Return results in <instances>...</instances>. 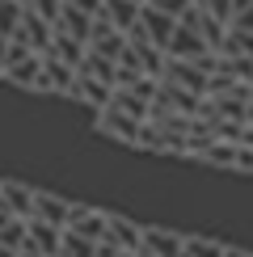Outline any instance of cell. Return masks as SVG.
Here are the masks:
<instances>
[{"label": "cell", "mask_w": 253, "mask_h": 257, "mask_svg": "<svg viewBox=\"0 0 253 257\" xmlns=\"http://www.w3.org/2000/svg\"><path fill=\"white\" fill-rule=\"evenodd\" d=\"M101 240H105V211H93L84 202H76L68 223H63V253L59 257H97Z\"/></svg>", "instance_id": "1"}, {"label": "cell", "mask_w": 253, "mask_h": 257, "mask_svg": "<svg viewBox=\"0 0 253 257\" xmlns=\"http://www.w3.org/2000/svg\"><path fill=\"white\" fill-rule=\"evenodd\" d=\"M38 72H42V51L9 38V55H5L0 76H5L9 84H17V89H38Z\"/></svg>", "instance_id": "2"}, {"label": "cell", "mask_w": 253, "mask_h": 257, "mask_svg": "<svg viewBox=\"0 0 253 257\" xmlns=\"http://www.w3.org/2000/svg\"><path fill=\"white\" fill-rule=\"evenodd\" d=\"M97 131L105 135V139H118V144H126V148H140V131H144V122L148 118H135V114H126L122 105H101L97 114Z\"/></svg>", "instance_id": "3"}, {"label": "cell", "mask_w": 253, "mask_h": 257, "mask_svg": "<svg viewBox=\"0 0 253 257\" xmlns=\"http://www.w3.org/2000/svg\"><path fill=\"white\" fill-rule=\"evenodd\" d=\"M161 80L177 84V89H190V93H198V97H207L211 72H203L194 59H177V55H169V59H165V72H161Z\"/></svg>", "instance_id": "4"}, {"label": "cell", "mask_w": 253, "mask_h": 257, "mask_svg": "<svg viewBox=\"0 0 253 257\" xmlns=\"http://www.w3.org/2000/svg\"><path fill=\"white\" fill-rule=\"evenodd\" d=\"M13 38L17 42H26V47H34V51H47L51 47V38H55V21H47L42 13H34V9H21V21H17V30H13Z\"/></svg>", "instance_id": "5"}, {"label": "cell", "mask_w": 253, "mask_h": 257, "mask_svg": "<svg viewBox=\"0 0 253 257\" xmlns=\"http://www.w3.org/2000/svg\"><path fill=\"white\" fill-rule=\"evenodd\" d=\"M72 80H76V68H72L68 59L51 55V51H42V72H38V93H63L68 97Z\"/></svg>", "instance_id": "6"}, {"label": "cell", "mask_w": 253, "mask_h": 257, "mask_svg": "<svg viewBox=\"0 0 253 257\" xmlns=\"http://www.w3.org/2000/svg\"><path fill=\"white\" fill-rule=\"evenodd\" d=\"M89 51H97V55H105V59L118 63V55L126 51V30H118L110 17L97 13V21H93V34H89Z\"/></svg>", "instance_id": "7"}, {"label": "cell", "mask_w": 253, "mask_h": 257, "mask_svg": "<svg viewBox=\"0 0 253 257\" xmlns=\"http://www.w3.org/2000/svg\"><path fill=\"white\" fill-rule=\"evenodd\" d=\"M68 97H72V101H80V105H89V110L97 114L101 105H110L114 84H105V80H97V76H89V72H80V68H76V80H72Z\"/></svg>", "instance_id": "8"}, {"label": "cell", "mask_w": 253, "mask_h": 257, "mask_svg": "<svg viewBox=\"0 0 253 257\" xmlns=\"http://www.w3.org/2000/svg\"><path fill=\"white\" fill-rule=\"evenodd\" d=\"M105 244L114 249H126V253H140L144 244V228L126 215H105Z\"/></svg>", "instance_id": "9"}, {"label": "cell", "mask_w": 253, "mask_h": 257, "mask_svg": "<svg viewBox=\"0 0 253 257\" xmlns=\"http://www.w3.org/2000/svg\"><path fill=\"white\" fill-rule=\"evenodd\" d=\"M26 244H34L42 257H59L63 253V228L47 219H30L26 223Z\"/></svg>", "instance_id": "10"}, {"label": "cell", "mask_w": 253, "mask_h": 257, "mask_svg": "<svg viewBox=\"0 0 253 257\" xmlns=\"http://www.w3.org/2000/svg\"><path fill=\"white\" fill-rule=\"evenodd\" d=\"M203 51H215V47H211V42L198 34L190 21H177L173 38H169V55H177V59H198Z\"/></svg>", "instance_id": "11"}, {"label": "cell", "mask_w": 253, "mask_h": 257, "mask_svg": "<svg viewBox=\"0 0 253 257\" xmlns=\"http://www.w3.org/2000/svg\"><path fill=\"white\" fill-rule=\"evenodd\" d=\"M140 26L148 30V38H152L156 47H165V51H169V38H173V30H177V17H173V13H165V9H156V5H144Z\"/></svg>", "instance_id": "12"}, {"label": "cell", "mask_w": 253, "mask_h": 257, "mask_svg": "<svg viewBox=\"0 0 253 257\" xmlns=\"http://www.w3.org/2000/svg\"><path fill=\"white\" fill-rule=\"evenodd\" d=\"M0 207L21 215V219H30L34 215V186H26V181H0Z\"/></svg>", "instance_id": "13"}, {"label": "cell", "mask_w": 253, "mask_h": 257, "mask_svg": "<svg viewBox=\"0 0 253 257\" xmlns=\"http://www.w3.org/2000/svg\"><path fill=\"white\" fill-rule=\"evenodd\" d=\"M93 13H84L80 5H72V0H63V9H59V21H55V30H63V34H72V38H80V42H89L93 34Z\"/></svg>", "instance_id": "14"}, {"label": "cell", "mask_w": 253, "mask_h": 257, "mask_svg": "<svg viewBox=\"0 0 253 257\" xmlns=\"http://www.w3.org/2000/svg\"><path fill=\"white\" fill-rule=\"evenodd\" d=\"M72 207L76 202H68V198H59V194H47V190H34V215L30 219H47V223H68V215H72Z\"/></svg>", "instance_id": "15"}, {"label": "cell", "mask_w": 253, "mask_h": 257, "mask_svg": "<svg viewBox=\"0 0 253 257\" xmlns=\"http://www.w3.org/2000/svg\"><path fill=\"white\" fill-rule=\"evenodd\" d=\"M182 240L186 236H177V232H169V228H144V244L140 249L156 253V257H182Z\"/></svg>", "instance_id": "16"}, {"label": "cell", "mask_w": 253, "mask_h": 257, "mask_svg": "<svg viewBox=\"0 0 253 257\" xmlns=\"http://www.w3.org/2000/svg\"><path fill=\"white\" fill-rule=\"evenodd\" d=\"M144 13V0H105L101 5V17H110L118 30H131Z\"/></svg>", "instance_id": "17"}, {"label": "cell", "mask_w": 253, "mask_h": 257, "mask_svg": "<svg viewBox=\"0 0 253 257\" xmlns=\"http://www.w3.org/2000/svg\"><path fill=\"white\" fill-rule=\"evenodd\" d=\"M236 148L240 144H232V139H211L203 152H198V160H207L215 169H236Z\"/></svg>", "instance_id": "18"}, {"label": "cell", "mask_w": 253, "mask_h": 257, "mask_svg": "<svg viewBox=\"0 0 253 257\" xmlns=\"http://www.w3.org/2000/svg\"><path fill=\"white\" fill-rule=\"evenodd\" d=\"M219 55H253V30H240L228 21V34L219 42Z\"/></svg>", "instance_id": "19"}, {"label": "cell", "mask_w": 253, "mask_h": 257, "mask_svg": "<svg viewBox=\"0 0 253 257\" xmlns=\"http://www.w3.org/2000/svg\"><path fill=\"white\" fill-rule=\"evenodd\" d=\"M114 68H118V63L97 55V51H84V59H80V72H89V76H97L105 84H114Z\"/></svg>", "instance_id": "20"}, {"label": "cell", "mask_w": 253, "mask_h": 257, "mask_svg": "<svg viewBox=\"0 0 253 257\" xmlns=\"http://www.w3.org/2000/svg\"><path fill=\"white\" fill-rule=\"evenodd\" d=\"M228 244L219 240H207V236H186L182 240V257H224Z\"/></svg>", "instance_id": "21"}, {"label": "cell", "mask_w": 253, "mask_h": 257, "mask_svg": "<svg viewBox=\"0 0 253 257\" xmlns=\"http://www.w3.org/2000/svg\"><path fill=\"white\" fill-rule=\"evenodd\" d=\"M21 9H26V0H0V34L13 38L17 21H21Z\"/></svg>", "instance_id": "22"}, {"label": "cell", "mask_w": 253, "mask_h": 257, "mask_svg": "<svg viewBox=\"0 0 253 257\" xmlns=\"http://www.w3.org/2000/svg\"><path fill=\"white\" fill-rule=\"evenodd\" d=\"M34 13H42L47 21H59V9H63V0H26Z\"/></svg>", "instance_id": "23"}, {"label": "cell", "mask_w": 253, "mask_h": 257, "mask_svg": "<svg viewBox=\"0 0 253 257\" xmlns=\"http://www.w3.org/2000/svg\"><path fill=\"white\" fill-rule=\"evenodd\" d=\"M144 5H156V9H165V13H173V17H182L194 0H144Z\"/></svg>", "instance_id": "24"}, {"label": "cell", "mask_w": 253, "mask_h": 257, "mask_svg": "<svg viewBox=\"0 0 253 257\" xmlns=\"http://www.w3.org/2000/svg\"><path fill=\"white\" fill-rule=\"evenodd\" d=\"M236 169H240V173H253V144H240L236 148Z\"/></svg>", "instance_id": "25"}, {"label": "cell", "mask_w": 253, "mask_h": 257, "mask_svg": "<svg viewBox=\"0 0 253 257\" xmlns=\"http://www.w3.org/2000/svg\"><path fill=\"white\" fill-rule=\"evenodd\" d=\"M198 5H207L211 13H215V17H224V21L232 17V0H198Z\"/></svg>", "instance_id": "26"}, {"label": "cell", "mask_w": 253, "mask_h": 257, "mask_svg": "<svg viewBox=\"0 0 253 257\" xmlns=\"http://www.w3.org/2000/svg\"><path fill=\"white\" fill-rule=\"evenodd\" d=\"M232 26H240V30H253V5L236 9V13H232Z\"/></svg>", "instance_id": "27"}, {"label": "cell", "mask_w": 253, "mask_h": 257, "mask_svg": "<svg viewBox=\"0 0 253 257\" xmlns=\"http://www.w3.org/2000/svg\"><path fill=\"white\" fill-rule=\"evenodd\" d=\"M5 55H9V34H0V68H5Z\"/></svg>", "instance_id": "28"}, {"label": "cell", "mask_w": 253, "mask_h": 257, "mask_svg": "<svg viewBox=\"0 0 253 257\" xmlns=\"http://www.w3.org/2000/svg\"><path fill=\"white\" fill-rule=\"evenodd\" d=\"M224 257H249L245 249H236V244H228V249H224Z\"/></svg>", "instance_id": "29"}, {"label": "cell", "mask_w": 253, "mask_h": 257, "mask_svg": "<svg viewBox=\"0 0 253 257\" xmlns=\"http://www.w3.org/2000/svg\"><path fill=\"white\" fill-rule=\"evenodd\" d=\"M21 249H9V244H0V257H17Z\"/></svg>", "instance_id": "30"}, {"label": "cell", "mask_w": 253, "mask_h": 257, "mask_svg": "<svg viewBox=\"0 0 253 257\" xmlns=\"http://www.w3.org/2000/svg\"><path fill=\"white\" fill-rule=\"evenodd\" d=\"M135 257H156V253H144V249H140V253H135Z\"/></svg>", "instance_id": "31"}]
</instances>
